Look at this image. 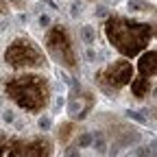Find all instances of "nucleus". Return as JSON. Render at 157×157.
<instances>
[{
	"label": "nucleus",
	"mask_w": 157,
	"mask_h": 157,
	"mask_svg": "<svg viewBox=\"0 0 157 157\" xmlns=\"http://www.w3.org/2000/svg\"><path fill=\"white\" fill-rule=\"evenodd\" d=\"M107 44L124 59H135L155 39V22H142L122 13H109L103 22Z\"/></svg>",
	"instance_id": "nucleus-2"
},
{
	"label": "nucleus",
	"mask_w": 157,
	"mask_h": 157,
	"mask_svg": "<svg viewBox=\"0 0 157 157\" xmlns=\"http://www.w3.org/2000/svg\"><path fill=\"white\" fill-rule=\"evenodd\" d=\"M2 94L20 111L37 116L48 109L52 101V85L44 72L24 70V72H13L7 78H2Z\"/></svg>",
	"instance_id": "nucleus-1"
},
{
	"label": "nucleus",
	"mask_w": 157,
	"mask_h": 157,
	"mask_svg": "<svg viewBox=\"0 0 157 157\" xmlns=\"http://www.w3.org/2000/svg\"><path fill=\"white\" fill-rule=\"evenodd\" d=\"M78 131H81V127H78L76 120H63V122H59L57 124V133H55V142H59L61 146H68L74 137L78 135Z\"/></svg>",
	"instance_id": "nucleus-8"
},
{
	"label": "nucleus",
	"mask_w": 157,
	"mask_h": 157,
	"mask_svg": "<svg viewBox=\"0 0 157 157\" xmlns=\"http://www.w3.org/2000/svg\"><path fill=\"white\" fill-rule=\"evenodd\" d=\"M44 50L48 59H52L57 66H61L68 72H78V68H81V55H78L76 37L68 24L55 22L46 29Z\"/></svg>",
	"instance_id": "nucleus-3"
},
{
	"label": "nucleus",
	"mask_w": 157,
	"mask_h": 157,
	"mask_svg": "<svg viewBox=\"0 0 157 157\" xmlns=\"http://www.w3.org/2000/svg\"><path fill=\"white\" fill-rule=\"evenodd\" d=\"M9 11H11L9 2L7 0H0V15H9Z\"/></svg>",
	"instance_id": "nucleus-10"
},
{
	"label": "nucleus",
	"mask_w": 157,
	"mask_h": 157,
	"mask_svg": "<svg viewBox=\"0 0 157 157\" xmlns=\"http://www.w3.org/2000/svg\"><path fill=\"white\" fill-rule=\"evenodd\" d=\"M7 157H55V140L46 133L11 135Z\"/></svg>",
	"instance_id": "nucleus-7"
},
{
	"label": "nucleus",
	"mask_w": 157,
	"mask_h": 157,
	"mask_svg": "<svg viewBox=\"0 0 157 157\" xmlns=\"http://www.w3.org/2000/svg\"><path fill=\"white\" fill-rule=\"evenodd\" d=\"M2 59L7 68L13 72H24V70H44L48 68V55L46 50L39 46L33 37L29 35H17L7 44Z\"/></svg>",
	"instance_id": "nucleus-4"
},
{
	"label": "nucleus",
	"mask_w": 157,
	"mask_h": 157,
	"mask_svg": "<svg viewBox=\"0 0 157 157\" xmlns=\"http://www.w3.org/2000/svg\"><path fill=\"white\" fill-rule=\"evenodd\" d=\"M87 2H96V0H87Z\"/></svg>",
	"instance_id": "nucleus-11"
},
{
	"label": "nucleus",
	"mask_w": 157,
	"mask_h": 157,
	"mask_svg": "<svg viewBox=\"0 0 157 157\" xmlns=\"http://www.w3.org/2000/svg\"><path fill=\"white\" fill-rule=\"evenodd\" d=\"M137 63L133 66V78L129 83V90L135 101H146L155 92V76H157V50L146 48L135 57Z\"/></svg>",
	"instance_id": "nucleus-6"
},
{
	"label": "nucleus",
	"mask_w": 157,
	"mask_h": 157,
	"mask_svg": "<svg viewBox=\"0 0 157 157\" xmlns=\"http://www.w3.org/2000/svg\"><path fill=\"white\" fill-rule=\"evenodd\" d=\"M9 140H11V135H9V133H2V131H0V157H7Z\"/></svg>",
	"instance_id": "nucleus-9"
},
{
	"label": "nucleus",
	"mask_w": 157,
	"mask_h": 157,
	"mask_svg": "<svg viewBox=\"0 0 157 157\" xmlns=\"http://www.w3.org/2000/svg\"><path fill=\"white\" fill-rule=\"evenodd\" d=\"M131 78H133V63L131 59H124V57H118L94 72V83L98 92H103L109 98L120 96V92L129 87Z\"/></svg>",
	"instance_id": "nucleus-5"
}]
</instances>
